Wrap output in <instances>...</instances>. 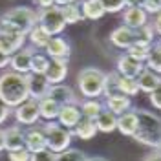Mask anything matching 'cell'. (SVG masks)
I'll use <instances>...</instances> for the list:
<instances>
[{"mask_svg":"<svg viewBox=\"0 0 161 161\" xmlns=\"http://www.w3.org/2000/svg\"><path fill=\"white\" fill-rule=\"evenodd\" d=\"M0 99L11 108H17L19 104L30 99L26 75L17 73L13 70L4 71L0 75Z\"/></svg>","mask_w":161,"mask_h":161,"instance_id":"cell-1","label":"cell"},{"mask_svg":"<svg viewBox=\"0 0 161 161\" xmlns=\"http://www.w3.org/2000/svg\"><path fill=\"white\" fill-rule=\"evenodd\" d=\"M137 112V130L134 134V139L152 148H159L161 145V117L148 110Z\"/></svg>","mask_w":161,"mask_h":161,"instance_id":"cell-2","label":"cell"},{"mask_svg":"<svg viewBox=\"0 0 161 161\" xmlns=\"http://www.w3.org/2000/svg\"><path fill=\"white\" fill-rule=\"evenodd\" d=\"M35 24H37V13L31 8H26V6L13 8V9L2 13V17H0V30L22 33L26 37L33 30Z\"/></svg>","mask_w":161,"mask_h":161,"instance_id":"cell-3","label":"cell"},{"mask_svg":"<svg viewBox=\"0 0 161 161\" xmlns=\"http://www.w3.org/2000/svg\"><path fill=\"white\" fill-rule=\"evenodd\" d=\"M77 86L84 99H99L104 95L106 73L99 68H82L77 75Z\"/></svg>","mask_w":161,"mask_h":161,"instance_id":"cell-4","label":"cell"},{"mask_svg":"<svg viewBox=\"0 0 161 161\" xmlns=\"http://www.w3.org/2000/svg\"><path fill=\"white\" fill-rule=\"evenodd\" d=\"M42 128L46 132V139H48V148L55 154L59 152H64L70 148V143H71V137L73 134L71 130L64 128L62 125L55 123V121H46L42 125Z\"/></svg>","mask_w":161,"mask_h":161,"instance_id":"cell-5","label":"cell"},{"mask_svg":"<svg viewBox=\"0 0 161 161\" xmlns=\"http://www.w3.org/2000/svg\"><path fill=\"white\" fill-rule=\"evenodd\" d=\"M37 24L42 26L51 37L60 35L64 31V28H66V22H64V17H62V11H60L59 6L39 9L37 11Z\"/></svg>","mask_w":161,"mask_h":161,"instance_id":"cell-6","label":"cell"},{"mask_svg":"<svg viewBox=\"0 0 161 161\" xmlns=\"http://www.w3.org/2000/svg\"><path fill=\"white\" fill-rule=\"evenodd\" d=\"M13 115L19 125H26V126H31V125H37L40 119V112H39V101L35 99H28L24 101L22 104H19L17 108H13Z\"/></svg>","mask_w":161,"mask_h":161,"instance_id":"cell-7","label":"cell"},{"mask_svg":"<svg viewBox=\"0 0 161 161\" xmlns=\"http://www.w3.org/2000/svg\"><path fill=\"white\" fill-rule=\"evenodd\" d=\"M24 137H26V148L35 154V152L46 150L48 148V139H46V132L42 126L31 125L24 130Z\"/></svg>","mask_w":161,"mask_h":161,"instance_id":"cell-8","label":"cell"},{"mask_svg":"<svg viewBox=\"0 0 161 161\" xmlns=\"http://www.w3.org/2000/svg\"><path fill=\"white\" fill-rule=\"evenodd\" d=\"M143 70H145V62L134 59L128 53L119 55L117 64H115V71H117L119 75H123V77H134V79H137Z\"/></svg>","mask_w":161,"mask_h":161,"instance_id":"cell-9","label":"cell"},{"mask_svg":"<svg viewBox=\"0 0 161 161\" xmlns=\"http://www.w3.org/2000/svg\"><path fill=\"white\" fill-rule=\"evenodd\" d=\"M26 80H28V90H30V99L40 101L42 97L48 95V90H50V80L46 79L44 73H33L30 71L26 75Z\"/></svg>","mask_w":161,"mask_h":161,"instance_id":"cell-10","label":"cell"},{"mask_svg":"<svg viewBox=\"0 0 161 161\" xmlns=\"http://www.w3.org/2000/svg\"><path fill=\"white\" fill-rule=\"evenodd\" d=\"M33 53L35 51L31 48H20L19 51H15L11 55V62L9 68L17 73H22V75H28L31 71V59H33Z\"/></svg>","mask_w":161,"mask_h":161,"instance_id":"cell-11","label":"cell"},{"mask_svg":"<svg viewBox=\"0 0 161 161\" xmlns=\"http://www.w3.org/2000/svg\"><path fill=\"white\" fill-rule=\"evenodd\" d=\"M26 39L28 37L22 35V33H13V31L0 30V50H4L6 53L13 55L15 51H19L20 48H24Z\"/></svg>","mask_w":161,"mask_h":161,"instance_id":"cell-12","label":"cell"},{"mask_svg":"<svg viewBox=\"0 0 161 161\" xmlns=\"http://www.w3.org/2000/svg\"><path fill=\"white\" fill-rule=\"evenodd\" d=\"M48 97L53 99L55 103H59L60 106L64 104H77V95L71 90L68 84H51L48 90Z\"/></svg>","mask_w":161,"mask_h":161,"instance_id":"cell-13","label":"cell"},{"mask_svg":"<svg viewBox=\"0 0 161 161\" xmlns=\"http://www.w3.org/2000/svg\"><path fill=\"white\" fill-rule=\"evenodd\" d=\"M46 55L50 59H70V53H71V46L70 42L62 37H51L48 46L44 48Z\"/></svg>","mask_w":161,"mask_h":161,"instance_id":"cell-14","label":"cell"},{"mask_svg":"<svg viewBox=\"0 0 161 161\" xmlns=\"http://www.w3.org/2000/svg\"><path fill=\"white\" fill-rule=\"evenodd\" d=\"M110 42L115 46V48H121V50H128L132 44L136 42V30H130L128 26H119L110 33Z\"/></svg>","mask_w":161,"mask_h":161,"instance_id":"cell-15","label":"cell"},{"mask_svg":"<svg viewBox=\"0 0 161 161\" xmlns=\"http://www.w3.org/2000/svg\"><path fill=\"white\" fill-rule=\"evenodd\" d=\"M80 117H82V112H80L79 104H64V106H60L57 121H59V125H62L64 128L73 130L75 125L80 121Z\"/></svg>","mask_w":161,"mask_h":161,"instance_id":"cell-16","label":"cell"},{"mask_svg":"<svg viewBox=\"0 0 161 161\" xmlns=\"http://www.w3.org/2000/svg\"><path fill=\"white\" fill-rule=\"evenodd\" d=\"M104 108L110 110V112H114L115 115H121V114H125V112H128L132 108V99L128 97V95L121 93V92H115V93L106 95Z\"/></svg>","mask_w":161,"mask_h":161,"instance_id":"cell-17","label":"cell"},{"mask_svg":"<svg viewBox=\"0 0 161 161\" xmlns=\"http://www.w3.org/2000/svg\"><path fill=\"white\" fill-rule=\"evenodd\" d=\"M46 79L50 84H60L68 75V60L66 59H50V66L46 70Z\"/></svg>","mask_w":161,"mask_h":161,"instance_id":"cell-18","label":"cell"},{"mask_svg":"<svg viewBox=\"0 0 161 161\" xmlns=\"http://www.w3.org/2000/svg\"><path fill=\"white\" fill-rule=\"evenodd\" d=\"M123 22L130 30H139L141 26L148 24V13L143 8H125V11H123Z\"/></svg>","mask_w":161,"mask_h":161,"instance_id":"cell-19","label":"cell"},{"mask_svg":"<svg viewBox=\"0 0 161 161\" xmlns=\"http://www.w3.org/2000/svg\"><path fill=\"white\" fill-rule=\"evenodd\" d=\"M117 130L123 136L134 137V134L137 130V112L128 110L125 114H121V115H117Z\"/></svg>","mask_w":161,"mask_h":161,"instance_id":"cell-20","label":"cell"},{"mask_svg":"<svg viewBox=\"0 0 161 161\" xmlns=\"http://www.w3.org/2000/svg\"><path fill=\"white\" fill-rule=\"evenodd\" d=\"M6 134V150H19V148H26V137H24V130L19 125H13L8 130H4Z\"/></svg>","mask_w":161,"mask_h":161,"instance_id":"cell-21","label":"cell"},{"mask_svg":"<svg viewBox=\"0 0 161 161\" xmlns=\"http://www.w3.org/2000/svg\"><path fill=\"white\" fill-rule=\"evenodd\" d=\"M97 125H95V121L93 119H88V117H80V121L75 125V128L71 130V134L75 136V137H79L82 141H90L95 137V134H97Z\"/></svg>","mask_w":161,"mask_h":161,"instance_id":"cell-22","label":"cell"},{"mask_svg":"<svg viewBox=\"0 0 161 161\" xmlns=\"http://www.w3.org/2000/svg\"><path fill=\"white\" fill-rule=\"evenodd\" d=\"M80 11L82 17L88 20H99L106 15V9L101 0H80Z\"/></svg>","mask_w":161,"mask_h":161,"instance_id":"cell-23","label":"cell"},{"mask_svg":"<svg viewBox=\"0 0 161 161\" xmlns=\"http://www.w3.org/2000/svg\"><path fill=\"white\" fill-rule=\"evenodd\" d=\"M137 84H139L141 92L150 93L154 88H158L161 84V75H158L156 71L148 70V68H145V70L139 73V77H137Z\"/></svg>","mask_w":161,"mask_h":161,"instance_id":"cell-24","label":"cell"},{"mask_svg":"<svg viewBox=\"0 0 161 161\" xmlns=\"http://www.w3.org/2000/svg\"><path fill=\"white\" fill-rule=\"evenodd\" d=\"M95 125H97V130L103 132V134H110V132L117 130V115L110 110L101 112L99 115L95 117Z\"/></svg>","mask_w":161,"mask_h":161,"instance_id":"cell-25","label":"cell"},{"mask_svg":"<svg viewBox=\"0 0 161 161\" xmlns=\"http://www.w3.org/2000/svg\"><path fill=\"white\" fill-rule=\"evenodd\" d=\"M39 112H40V119L44 121H55L59 117V112H60V104L55 103L53 99H50L48 95L42 97L39 101Z\"/></svg>","mask_w":161,"mask_h":161,"instance_id":"cell-26","label":"cell"},{"mask_svg":"<svg viewBox=\"0 0 161 161\" xmlns=\"http://www.w3.org/2000/svg\"><path fill=\"white\" fill-rule=\"evenodd\" d=\"M28 39H30V42H31V46H33V48H37V50H44V48L48 46V42H50L51 35L44 30L42 26L35 24V26H33V30L28 33Z\"/></svg>","mask_w":161,"mask_h":161,"instance_id":"cell-27","label":"cell"},{"mask_svg":"<svg viewBox=\"0 0 161 161\" xmlns=\"http://www.w3.org/2000/svg\"><path fill=\"white\" fill-rule=\"evenodd\" d=\"M103 110H104V104H103L99 99H84L82 103H80L82 117H88V119L95 121V117H97Z\"/></svg>","mask_w":161,"mask_h":161,"instance_id":"cell-28","label":"cell"},{"mask_svg":"<svg viewBox=\"0 0 161 161\" xmlns=\"http://www.w3.org/2000/svg\"><path fill=\"white\" fill-rule=\"evenodd\" d=\"M117 92L121 93H125V95H128V97H134V95H137L139 93V84H137V79H134V77H123L119 75V79H117Z\"/></svg>","mask_w":161,"mask_h":161,"instance_id":"cell-29","label":"cell"},{"mask_svg":"<svg viewBox=\"0 0 161 161\" xmlns=\"http://www.w3.org/2000/svg\"><path fill=\"white\" fill-rule=\"evenodd\" d=\"M59 8L62 11V17H64L66 24H77V22L84 20L80 6H77V4H66V6H59Z\"/></svg>","mask_w":161,"mask_h":161,"instance_id":"cell-30","label":"cell"},{"mask_svg":"<svg viewBox=\"0 0 161 161\" xmlns=\"http://www.w3.org/2000/svg\"><path fill=\"white\" fill-rule=\"evenodd\" d=\"M152 46H154V44H145V42H137V40H136L130 48L126 50V53L132 55L134 59L143 60V62H145L147 57H148V53H150V50H152Z\"/></svg>","mask_w":161,"mask_h":161,"instance_id":"cell-31","label":"cell"},{"mask_svg":"<svg viewBox=\"0 0 161 161\" xmlns=\"http://www.w3.org/2000/svg\"><path fill=\"white\" fill-rule=\"evenodd\" d=\"M48 66H50V57L46 53H33V59H31L33 73H46Z\"/></svg>","mask_w":161,"mask_h":161,"instance_id":"cell-32","label":"cell"},{"mask_svg":"<svg viewBox=\"0 0 161 161\" xmlns=\"http://www.w3.org/2000/svg\"><path fill=\"white\" fill-rule=\"evenodd\" d=\"M145 68H148V70L156 71L158 75H161V51L156 46H152L150 53H148V57L145 60Z\"/></svg>","mask_w":161,"mask_h":161,"instance_id":"cell-33","label":"cell"},{"mask_svg":"<svg viewBox=\"0 0 161 161\" xmlns=\"http://www.w3.org/2000/svg\"><path fill=\"white\" fill-rule=\"evenodd\" d=\"M154 26L152 24H145L139 30H136V40L137 42H145V44H154Z\"/></svg>","mask_w":161,"mask_h":161,"instance_id":"cell-34","label":"cell"},{"mask_svg":"<svg viewBox=\"0 0 161 161\" xmlns=\"http://www.w3.org/2000/svg\"><path fill=\"white\" fill-rule=\"evenodd\" d=\"M84 158H86L84 152L77 150V148H68L64 152H59L55 156V161H82Z\"/></svg>","mask_w":161,"mask_h":161,"instance_id":"cell-35","label":"cell"},{"mask_svg":"<svg viewBox=\"0 0 161 161\" xmlns=\"http://www.w3.org/2000/svg\"><path fill=\"white\" fill-rule=\"evenodd\" d=\"M106 13H119L126 8V0H101Z\"/></svg>","mask_w":161,"mask_h":161,"instance_id":"cell-36","label":"cell"},{"mask_svg":"<svg viewBox=\"0 0 161 161\" xmlns=\"http://www.w3.org/2000/svg\"><path fill=\"white\" fill-rule=\"evenodd\" d=\"M9 161H30L31 159V152L28 148H19V150H11L8 152Z\"/></svg>","mask_w":161,"mask_h":161,"instance_id":"cell-37","label":"cell"},{"mask_svg":"<svg viewBox=\"0 0 161 161\" xmlns=\"http://www.w3.org/2000/svg\"><path fill=\"white\" fill-rule=\"evenodd\" d=\"M55 152H51L50 148H46V150H40V152H35V154H31V159L30 161H55Z\"/></svg>","mask_w":161,"mask_h":161,"instance_id":"cell-38","label":"cell"},{"mask_svg":"<svg viewBox=\"0 0 161 161\" xmlns=\"http://www.w3.org/2000/svg\"><path fill=\"white\" fill-rule=\"evenodd\" d=\"M148 95H150L152 106H154V108H158V110H161V84L158 86V88H154Z\"/></svg>","mask_w":161,"mask_h":161,"instance_id":"cell-39","label":"cell"},{"mask_svg":"<svg viewBox=\"0 0 161 161\" xmlns=\"http://www.w3.org/2000/svg\"><path fill=\"white\" fill-rule=\"evenodd\" d=\"M11 112H13V108H11V106H8L4 101L0 99V125H4V123L8 121V117L11 115Z\"/></svg>","mask_w":161,"mask_h":161,"instance_id":"cell-40","label":"cell"},{"mask_svg":"<svg viewBox=\"0 0 161 161\" xmlns=\"http://www.w3.org/2000/svg\"><path fill=\"white\" fill-rule=\"evenodd\" d=\"M145 11L152 13V15H158L161 11V0H148L147 6H145Z\"/></svg>","mask_w":161,"mask_h":161,"instance_id":"cell-41","label":"cell"},{"mask_svg":"<svg viewBox=\"0 0 161 161\" xmlns=\"http://www.w3.org/2000/svg\"><path fill=\"white\" fill-rule=\"evenodd\" d=\"M9 62H11V55L6 53L4 50H0V70H2V68H8Z\"/></svg>","mask_w":161,"mask_h":161,"instance_id":"cell-42","label":"cell"},{"mask_svg":"<svg viewBox=\"0 0 161 161\" xmlns=\"http://www.w3.org/2000/svg\"><path fill=\"white\" fill-rule=\"evenodd\" d=\"M143 161H161V150L154 148L150 154H147V156H145V159H143Z\"/></svg>","mask_w":161,"mask_h":161,"instance_id":"cell-43","label":"cell"},{"mask_svg":"<svg viewBox=\"0 0 161 161\" xmlns=\"http://www.w3.org/2000/svg\"><path fill=\"white\" fill-rule=\"evenodd\" d=\"M147 2L148 0H126V8H143L145 9Z\"/></svg>","mask_w":161,"mask_h":161,"instance_id":"cell-44","label":"cell"},{"mask_svg":"<svg viewBox=\"0 0 161 161\" xmlns=\"http://www.w3.org/2000/svg\"><path fill=\"white\" fill-rule=\"evenodd\" d=\"M152 26H154L156 35H159V37H161V11L156 15V20H154V24H152Z\"/></svg>","mask_w":161,"mask_h":161,"instance_id":"cell-45","label":"cell"},{"mask_svg":"<svg viewBox=\"0 0 161 161\" xmlns=\"http://www.w3.org/2000/svg\"><path fill=\"white\" fill-rule=\"evenodd\" d=\"M37 6H39L40 9H44V8H51V6H55V0H37Z\"/></svg>","mask_w":161,"mask_h":161,"instance_id":"cell-46","label":"cell"},{"mask_svg":"<svg viewBox=\"0 0 161 161\" xmlns=\"http://www.w3.org/2000/svg\"><path fill=\"white\" fill-rule=\"evenodd\" d=\"M6 150V134H4V130L0 128V152Z\"/></svg>","mask_w":161,"mask_h":161,"instance_id":"cell-47","label":"cell"},{"mask_svg":"<svg viewBox=\"0 0 161 161\" xmlns=\"http://www.w3.org/2000/svg\"><path fill=\"white\" fill-rule=\"evenodd\" d=\"M77 0H55V6H66V4H75Z\"/></svg>","mask_w":161,"mask_h":161,"instance_id":"cell-48","label":"cell"},{"mask_svg":"<svg viewBox=\"0 0 161 161\" xmlns=\"http://www.w3.org/2000/svg\"><path fill=\"white\" fill-rule=\"evenodd\" d=\"M86 161H108V159H104L101 156H93V158H86Z\"/></svg>","mask_w":161,"mask_h":161,"instance_id":"cell-49","label":"cell"},{"mask_svg":"<svg viewBox=\"0 0 161 161\" xmlns=\"http://www.w3.org/2000/svg\"><path fill=\"white\" fill-rule=\"evenodd\" d=\"M154 46H156V48H158V50H159V51H161V39H159V40H158V42H154Z\"/></svg>","mask_w":161,"mask_h":161,"instance_id":"cell-50","label":"cell"},{"mask_svg":"<svg viewBox=\"0 0 161 161\" xmlns=\"http://www.w3.org/2000/svg\"><path fill=\"white\" fill-rule=\"evenodd\" d=\"M158 150H161V145H159V148H158Z\"/></svg>","mask_w":161,"mask_h":161,"instance_id":"cell-51","label":"cell"},{"mask_svg":"<svg viewBox=\"0 0 161 161\" xmlns=\"http://www.w3.org/2000/svg\"><path fill=\"white\" fill-rule=\"evenodd\" d=\"M82 161H86V158H84V159H82Z\"/></svg>","mask_w":161,"mask_h":161,"instance_id":"cell-52","label":"cell"}]
</instances>
